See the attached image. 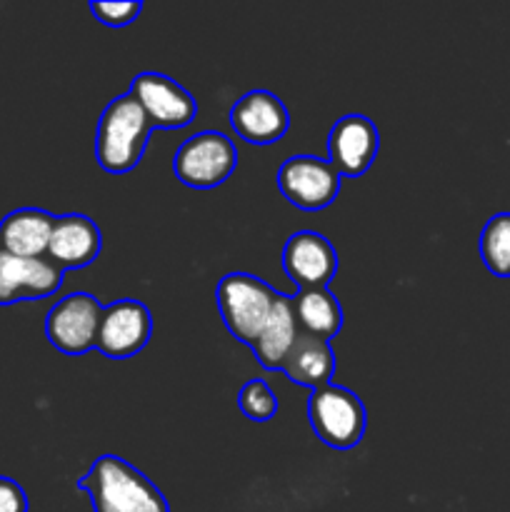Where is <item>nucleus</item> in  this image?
<instances>
[{"label": "nucleus", "instance_id": "0eeeda50", "mask_svg": "<svg viewBox=\"0 0 510 512\" xmlns=\"http://www.w3.org/2000/svg\"><path fill=\"white\" fill-rule=\"evenodd\" d=\"M103 305L90 293H70L50 308L45 335L50 345L65 355H83L95 348Z\"/></svg>", "mask_w": 510, "mask_h": 512}, {"label": "nucleus", "instance_id": "39448f33", "mask_svg": "<svg viewBox=\"0 0 510 512\" xmlns=\"http://www.w3.org/2000/svg\"><path fill=\"white\" fill-rule=\"evenodd\" d=\"M238 165V148L228 135L203 130L185 140L173 158V173L183 185L210 190L223 185Z\"/></svg>", "mask_w": 510, "mask_h": 512}, {"label": "nucleus", "instance_id": "2eb2a0df", "mask_svg": "<svg viewBox=\"0 0 510 512\" xmlns=\"http://www.w3.org/2000/svg\"><path fill=\"white\" fill-rule=\"evenodd\" d=\"M55 215L40 208H18L0 220V250L18 258L48 255Z\"/></svg>", "mask_w": 510, "mask_h": 512}, {"label": "nucleus", "instance_id": "dca6fc26", "mask_svg": "<svg viewBox=\"0 0 510 512\" xmlns=\"http://www.w3.org/2000/svg\"><path fill=\"white\" fill-rule=\"evenodd\" d=\"M280 370H283L295 385L318 390L323 388V385H330V380H333L335 353L333 348H330L328 340H320L315 338V335H308L300 330Z\"/></svg>", "mask_w": 510, "mask_h": 512}, {"label": "nucleus", "instance_id": "6ab92c4d", "mask_svg": "<svg viewBox=\"0 0 510 512\" xmlns=\"http://www.w3.org/2000/svg\"><path fill=\"white\" fill-rule=\"evenodd\" d=\"M480 258L495 278H510V213H495L480 233Z\"/></svg>", "mask_w": 510, "mask_h": 512}, {"label": "nucleus", "instance_id": "423d86ee", "mask_svg": "<svg viewBox=\"0 0 510 512\" xmlns=\"http://www.w3.org/2000/svg\"><path fill=\"white\" fill-rule=\"evenodd\" d=\"M278 190L290 205L315 213L333 205L338 198L340 175L318 155H293L280 165Z\"/></svg>", "mask_w": 510, "mask_h": 512}, {"label": "nucleus", "instance_id": "4be33fe9", "mask_svg": "<svg viewBox=\"0 0 510 512\" xmlns=\"http://www.w3.org/2000/svg\"><path fill=\"white\" fill-rule=\"evenodd\" d=\"M0 512H28V495L10 478H0Z\"/></svg>", "mask_w": 510, "mask_h": 512}, {"label": "nucleus", "instance_id": "f257e3e1", "mask_svg": "<svg viewBox=\"0 0 510 512\" xmlns=\"http://www.w3.org/2000/svg\"><path fill=\"white\" fill-rule=\"evenodd\" d=\"M95 512H170L165 495L118 455H100L78 480Z\"/></svg>", "mask_w": 510, "mask_h": 512}, {"label": "nucleus", "instance_id": "9d476101", "mask_svg": "<svg viewBox=\"0 0 510 512\" xmlns=\"http://www.w3.org/2000/svg\"><path fill=\"white\" fill-rule=\"evenodd\" d=\"M378 148L380 133L365 115H343L328 133V163L338 170L340 178H360L368 173Z\"/></svg>", "mask_w": 510, "mask_h": 512}, {"label": "nucleus", "instance_id": "aec40b11", "mask_svg": "<svg viewBox=\"0 0 510 512\" xmlns=\"http://www.w3.org/2000/svg\"><path fill=\"white\" fill-rule=\"evenodd\" d=\"M238 408L253 423H268L278 413V398L265 380L253 378L240 388Z\"/></svg>", "mask_w": 510, "mask_h": 512}, {"label": "nucleus", "instance_id": "412c9836", "mask_svg": "<svg viewBox=\"0 0 510 512\" xmlns=\"http://www.w3.org/2000/svg\"><path fill=\"white\" fill-rule=\"evenodd\" d=\"M143 10L140 0H130V3H90V13L110 28H125L133 23Z\"/></svg>", "mask_w": 510, "mask_h": 512}, {"label": "nucleus", "instance_id": "ddd939ff", "mask_svg": "<svg viewBox=\"0 0 510 512\" xmlns=\"http://www.w3.org/2000/svg\"><path fill=\"white\" fill-rule=\"evenodd\" d=\"M63 270L45 258H18L0 250V305L40 300L58 293Z\"/></svg>", "mask_w": 510, "mask_h": 512}, {"label": "nucleus", "instance_id": "f8f14e48", "mask_svg": "<svg viewBox=\"0 0 510 512\" xmlns=\"http://www.w3.org/2000/svg\"><path fill=\"white\" fill-rule=\"evenodd\" d=\"M230 128L250 145L278 143L290 128V113L270 90H250L228 113Z\"/></svg>", "mask_w": 510, "mask_h": 512}, {"label": "nucleus", "instance_id": "4468645a", "mask_svg": "<svg viewBox=\"0 0 510 512\" xmlns=\"http://www.w3.org/2000/svg\"><path fill=\"white\" fill-rule=\"evenodd\" d=\"M103 250V235L88 215L68 213L55 218L48 245V260L60 270H78L93 263Z\"/></svg>", "mask_w": 510, "mask_h": 512}, {"label": "nucleus", "instance_id": "a211bd4d", "mask_svg": "<svg viewBox=\"0 0 510 512\" xmlns=\"http://www.w3.org/2000/svg\"><path fill=\"white\" fill-rule=\"evenodd\" d=\"M298 328L320 340H330L343 330V308L328 288L298 290L293 295Z\"/></svg>", "mask_w": 510, "mask_h": 512}, {"label": "nucleus", "instance_id": "f03ea898", "mask_svg": "<svg viewBox=\"0 0 510 512\" xmlns=\"http://www.w3.org/2000/svg\"><path fill=\"white\" fill-rule=\"evenodd\" d=\"M150 120L130 93L118 95L108 103L98 120L95 133V158L105 173H130L143 160L150 138Z\"/></svg>", "mask_w": 510, "mask_h": 512}, {"label": "nucleus", "instance_id": "1a4fd4ad", "mask_svg": "<svg viewBox=\"0 0 510 512\" xmlns=\"http://www.w3.org/2000/svg\"><path fill=\"white\" fill-rule=\"evenodd\" d=\"M153 335V315L140 300L123 298L103 308L95 350L110 360H125L138 355Z\"/></svg>", "mask_w": 510, "mask_h": 512}, {"label": "nucleus", "instance_id": "9b49d317", "mask_svg": "<svg viewBox=\"0 0 510 512\" xmlns=\"http://www.w3.org/2000/svg\"><path fill=\"white\" fill-rule=\"evenodd\" d=\"M283 270L300 290L328 288L338 273V253L325 235L300 230L285 243Z\"/></svg>", "mask_w": 510, "mask_h": 512}, {"label": "nucleus", "instance_id": "6e6552de", "mask_svg": "<svg viewBox=\"0 0 510 512\" xmlns=\"http://www.w3.org/2000/svg\"><path fill=\"white\" fill-rule=\"evenodd\" d=\"M128 93L143 108L150 125L158 130L188 128L198 115V103L193 95L163 73L135 75Z\"/></svg>", "mask_w": 510, "mask_h": 512}, {"label": "nucleus", "instance_id": "f3484780", "mask_svg": "<svg viewBox=\"0 0 510 512\" xmlns=\"http://www.w3.org/2000/svg\"><path fill=\"white\" fill-rule=\"evenodd\" d=\"M298 333L300 328L298 320H295L293 298L278 293V300H275V308L270 313L268 323H265L258 340L250 348H253L255 358H258V363L265 370H280L285 358H288L290 348H293L295 338H298Z\"/></svg>", "mask_w": 510, "mask_h": 512}, {"label": "nucleus", "instance_id": "7ed1b4c3", "mask_svg": "<svg viewBox=\"0 0 510 512\" xmlns=\"http://www.w3.org/2000/svg\"><path fill=\"white\" fill-rule=\"evenodd\" d=\"M220 318L235 340L253 345L268 323L278 290L248 273H228L215 290Z\"/></svg>", "mask_w": 510, "mask_h": 512}, {"label": "nucleus", "instance_id": "20e7f679", "mask_svg": "<svg viewBox=\"0 0 510 512\" xmlns=\"http://www.w3.org/2000/svg\"><path fill=\"white\" fill-rule=\"evenodd\" d=\"M308 420L328 448L350 450L360 445L368 425L365 405L353 390L340 385H323L308 400Z\"/></svg>", "mask_w": 510, "mask_h": 512}]
</instances>
